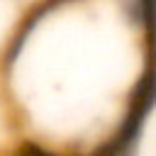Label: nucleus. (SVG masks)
I'll list each match as a JSON object with an SVG mask.
<instances>
[{"mask_svg": "<svg viewBox=\"0 0 156 156\" xmlns=\"http://www.w3.org/2000/svg\"><path fill=\"white\" fill-rule=\"evenodd\" d=\"M156 105V49H151V61L146 63V71L144 76L139 78V83L134 85L132 90V98H129V110L124 115V122L122 127L117 129L115 139L110 146H105L107 154H124V151H132L139 134H141V127L149 117V112L154 110Z\"/></svg>", "mask_w": 156, "mask_h": 156, "instance_id": "f257e3e1", "label": "nucleus"}]
</instances>
